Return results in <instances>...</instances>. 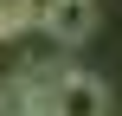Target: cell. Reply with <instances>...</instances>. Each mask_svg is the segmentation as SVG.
<instances>
[{
    "label": "cell",
    "instance_id": "1",
    "mask_svg": "<svg viewBox=\"0 0 122 116\" xmlns=\"http://www.w3.org/2000/svg\"><path fill=\"white\" fill-rule=\"evenodd\" d=\"M51 116H109V90L90 71H58L51 77Z\"/></svg>",
    "mask_w": 122,
    "mask_h": 116
},
{
    "label": "cell",
    "instance_id": "2",
    "mask_svg": "<svg viewBox=\"0 0 122 116\" xmlns=\"http://www.w3.org/2000/svg\"><path fill=\"white\" fill-rule=\"evenodd\" d=\"M39 26H45L58 45H77V39H90V26H97V6H90V0H51Z\"/></svg>",
    "mask_w": 122,
    "mask_h": 116
},
{
    "label": "cell",
    "instance_id": "3",
    "mask_svg": "<svg viewBox=\"0 0 122 116\" xmlns=\"http://www.w3.org/2000/svg\"><path fill=\"white\" fill-rule=\"evenodd\" d=\"M26 26H39L19 0H0V39H26Z\"/></svg>",
    "mask_w": 122,
    "mask_h": 116
},
{
    "label": "cell",
    "instance_id": "4",
    "mask_svg": "<svg viewBox=\"0 0 122 116\" xmlns=\"http://www.w3.org/2000/svg\"><path fill=\"white\" fill-rule=\"evenodd\" d=\"M19 6H26L32 19H45V6H51V0H19Z\"/></svg>",
    "mask_w": 122,
    "mask_h": 116
}]
</instances>
